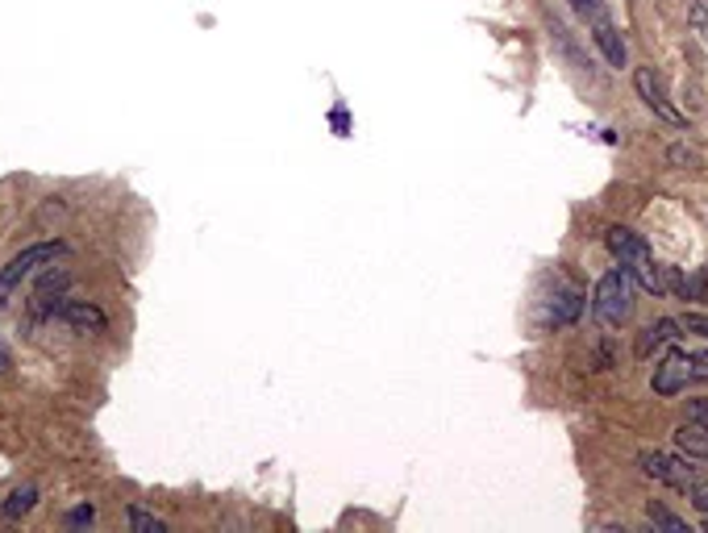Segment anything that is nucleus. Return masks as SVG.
Instances as JSON below:
<instances>
[{
    "mask_svg": "<svg viewBox=\"0 0 708 533\" xmlns=\"http://www.w3.org/2000/svg\"><path fill=\"white\" fill-rule=\"evenodd\" d=\"M579 313H584V292H579V288H571V284H558L551 304H546V325L567 330V325L579 321Z\"/></svg>",
    "mask_w": 708,
    "mask_h": 533,
    "instance_id": "8",
    "label": "nucleus"
},
{
    "mask_svg": "<svg viewBox=\"0 0 708 533\" xmlns=\"http://www.w3.org/2000/svg\"><path fill=\"white\" fill-rule=\"evenodd\" d=\"M130 525H134V530H142V533H163V530H167L158 517L142 513V509H130Z\"/></svg>",
    "mask_w": 708,
    "mask_h": 533,
    "instance_id": "15",
    "label": "nucleus"
},
{
    "mask_svg": "<svg viewBox=\"0 0 708 533\" xmlns=\"http://www.w3.org/2000/svg\"><path fill=\"white\" fill-rule=\"evenodd\" d=\"M605 246L612 251V258L621 263V267H630L633 284L642 288V292H654V297H663V292H684L688 297V284L675 276V267H663L659 258L650 255V246L642 237L626 230V225H612L609 234H605Z\"/></svg>",
    "mask_w": 708,
    "mask_h": 533,
    "instance_id": "1",
    "label": "nucleus"
},
{
    "mask_svg": "<svg viewBox=\"0 0 708 533\" xmlns=\"http://www.w3.org/2000/svg\"><path fill=\"white\" fill-rule=\"evenodd\" d=\"M679 330H688V334L708 337V317H705V313H688L684 321H679Z\"/></svg>",
    "mask_w": 708,
    "mask_h": 533,
    "instance_id": "16",
    "label": "nucleus"
},
{
    "mask_svg": "<svg viewBox=\"0 0 708 533\" xmlns=\"http://www.w3.org/2000/svg\"><path fill=\"white\" fill-rule=\"evenodd\" d=\"M34 504H38V488H34V484H25V488H18V492H9V500L0 504V513L9 517V521H21Z\"/></svg>",
    "mask_w": 708,
    "mask_h": 533,
    "instance_id": "12",
    "label": "nucleus"
},
{
    "mask_svg": "<svg viewBox=\"0 0 708 533\" xmlns=\"http://www.w3.org/2000/svg\"><path fill=\"white\" fill-rule=\"evenodd\" d=\"M633 88H638L642 104H646V109L659 121H667V125H675V130H684V125H688V118H684V113H679V109L667 100V92H663V79L654 76V67H638V71H633Z\"/></svg>",
    "mask_w": 708,
    "mask_h": 533,
    "instance_id": "6",
    "label": "nucleus"
},
{
    "mask_svg": "<svg viewBox=\"0 0 708 533\" xmlns=\"http://www.w3.org/2000/svg\"><path fill=\"white\" fill-rule=\"evenodd\" d=\"M92 521H97V509L92 504H79V509L67 513V525H92Z\"/></svg>",
    "mask_w": 708,
    "mask_h": 533,
    "instance_id": "17",
    "label": "nucleus"
},
{
    "mask_svg": "<svg viewBox=\"0 0 708 533\" xmlns=\"http://www.w3.org/2000/svg\"><path fill=\"white\" fill-rule=\"evenodd\" d=\"M571 9H575L579 18L588 21V25H596V21H609V18H612L609 4H605V0H571Z\"/></svg>",
    "mask_w": 708,
    "mask_h": 533,
    "instance_id": "13",
    "label": "nucleus"
},
{
    "mask_svg": "<svg viewBox=\"0 0 708 533\" xmlns=\"http://www.w3.org/2000/svg\"><path fill=\"white\" fill-rule=\"evenodd\" d=\"M591 30V42L600 46V55L609 59V67H626V42H621V30L609 21H596V25H588Z\"/></svg>",
    "mask_w": 708,
    "mask_h": 533,
    "instance_id": "9",
    "label": "nucleus"
},
{
    "mask_svg": "<svg viewBox=\"0 0 708 533\" xmlns=\"http://www.w3.org/2000/svg\"><path fill=\"white\" fill-rule=\"evenodd\" d=\"M692 504H696V509L708 517V488H692Z\"/></svg>",
    "mask_w": 708,
    "mask_h": 533,
    "instance_id": "19",
    "label": "nucleus"
},
{
    "mask_svg": "<svg viewBox=\"0 0 708 533\" xmlns=\"http://www.w3.org/2000/svg\"><path fill=\"white\" fill-rule=\"evenodd\" d=\"M700 379H708V351H700V355L671 351V355L654 367L650 388L659 396H679V392H688V384H700Z\"/></svg>",
    "mask_w": 708,
    "mask_h": 533,
    "instance_id": "3",
    "label": "nucleus"
},
{
    "mask_svg": "<svg viewBox=\"0 0 708 533\" xmlns=\"http://www.w3.org/2000/svg\"><path fill=\"white\" fill-rule=\"evenodd\" d=\"M63 255V242H38V246H25L21 255H13L4 267H0V309L9 304V297L18 292V284L25 276H34L38 267H46V263H55V258Z\"/></svg>",
    "mask_w": 708,
    "mask_h": 533,
    "instance_id": "4",
    "label": "nucleus"
},
{
    "mask_svg": "<svg viewBox=\"0 0 708 533\" xmlns=\"http://www.w3.org/2000/svg\"><path fill=\"white\" fill-rule=\"evenodd\" d=\"M51 317H59L63 325H71L79 334H104V325H109V317L100 313L97 304H88V300H59Z\"/></svg>",
    "mask_w": 708,
    "mask_h": 533,
    "instance_id": "7",
    "label": "nucleus"
},
{
    "mask_svg": "<svg viewBox=\"0 0 708 533\" xmlns=\"http://www.w3.org/2000/svg\"><path fill=\"white\" fill-rule=\"evenodd\" d=\"M671 158H675V163H692L696 155H692V151H684V146H675V151H671Z\"/></svg>",
    "mask_w": 708,
    "mask_h": 533,
    "instance_id": "20",
    "label": "nucleus"
},
{
    "mask_svg": "<svg viewBox=\"0 0 708 533\" xmlns=\"http://www.w3.org/2000/svg\"><path fill=\"white\" fill-rule=\"evenodd\" d=\"M9 367H13V355H9V351H4V346H0V376H4V371H9Z\"/></svg>",
    "mask_w": 708,
    "mask_h": 533,
    "instance_id": "21",
    "label": "nucleus"
},
{
    "mask_svg": "<svg viewBox=\"0 0 708 533\" xmlns=\"http://www.w3.org/2000/svg\"><path fill=\"white\" fill-rule=\"evenodd\" d=\"M633 292H638V284H633L630 267H609L600 284H596V292H591V313L600 325H609V330H621V325H630L633 317Z\"/></svg>",
    "mask_w": 708,
    "mask_h": 533,
    "instance_id": "2",
    "label": "nucleus"
},
{
    "mask_svg": "<svg viewBox=\"0 0 708 533\" xmlns=\"http://www.w3.org/2000/svg\"><path fill=\"white\" fill-rule=\"evenodd\" d=\"M638 467H642L650 479H659V484H667V488H679V492L700 488V471H696L692 463H679V458L663 455V451H642V455H638Z\"/></svg>",
    "mask_w": 708,
    "mask_h": 533,
    "instance_id": "5",
    "label": "nucleus"
},
{
    "mask_svg": "<svg viewBox=\"0 0 708 533\" xmlns=\"http://www.w3.org/2000/svg\"><path fill=\"white\" fill-rule=\"evenodd\" d=\"M675 446H679L688 458L708 463V430H700L696 421H688V425H679V430H675Z\"/></svg>",
    "mask_w": 708,
    "mask_h": 533,
    "instance_id": "11",
    "label": "nucleus"
},
{
    "mask_svg": "<svg viewBox=\"0 0 708 533\" xmlns=\"http://www.w3.org/2000/svg\"><path fill=\"white\" fill-rule=\"evenodd\" d=\"M688 421H696L700 430H708V400H692V404H688Z\"/></svg>",
    "mask_w": 708,
    "mask_h": 533,
    "instance_id": "18",
    "label": "nucleus"
},
{
    "mask_svg": "<svg viewBox=\"0 0 708 533\" xmlns=\"http://www.w3.org/2000/svg\"><path fill=\"white\" fill-rule=\"evenodd\" d=\"M675 337H679V321H671V317L654 321V325H646L642 337H638V358H650L654 351H663L667 342H675Z\"/></svg>",
    "mask_w": 708,
    "mask_h": 533,
    "instance_id": "10",
    "label": "nucleus"
},
{
    "mask_svg": "<svg viewBox=\"0 0 708 533\" xmlns=\"http://www.w3.org/2000/svg\"><path fill=\"white\" fill-rule=\"evenodd\" d=\"M646 517H650V521H654V525H667V530H675V533H684V530H688V521H684V517H675V513H667L663 504H650Z\"/></svg>",
    "mask_w": 708,
    "mask_h": 533,
    "instance_id": "14",
    "label": "nucleus"
}]
</instances>
